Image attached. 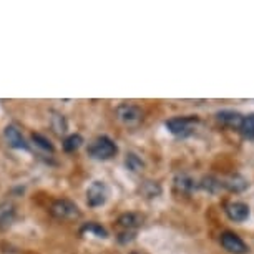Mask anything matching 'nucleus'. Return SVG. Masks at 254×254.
<instances>
[{
  "label": "nucleus",
  "instance_id": "3",
  "mask_svg": "<svg viewBox=\"0 0 254 254\" xmlns=\"http://www.w3.org/2000/svg\"><path fill=\"white\" fill-rule=\"evenodd\" d=\"M198 125V118L194 117H178L171 118L166 122V128L170 133H173L175 136L186 138L194 133V128Z\"/></svg>",
  "mask_w": 254,
  "mask_h": 254
},
{
  "label": "nucleus",
  "instance_id": "21",
  "mask_svg": "<svg viewBox=\"0 0 254 254\" xmlns=\"http://www.w3.org/2000/svg\"><path fill=\"white\" fill-rule=\"evenodd\" d=\"M141 193L148 196V198H155L156 194L161 193V188L153 183V181H145V183L141 185Z\"/></svg>",
  "mask_w": 254,
  "mask_h": 254
},
{
  "label": "nucleus",
  "instance_id": "12",
  "mask_svg": "<svg viewBox=\"0 0 254 254\" xmlns=\"http://www.w3.org/2000/svg\"><path fill=\"white\" fill-rule=\"evenodd\" d=\"M216 117L223 125L231 127V128H238V130H239V128H241L244 115L238 113V112H233V110H223V112H219Z\"/></svg>",
  "mask_w": 254,
  "mask_h": 254
},
{
  "label": "nucleus",
  "instance_id": "8",
  "mask_svg": "<svg viewBox=\"0 0 254 254\" xmlns=\"http://www.w3.org/2000/svg\"><path fill=\"white\" fill-rule=\"evenodd\" d=\"M226 214L231 221L243 223L249 218V206L241 203V201H231L226 204Z\"/></svg>",
  "mask_w": 254,
  "mask_h": 254
},
{
  "label": "nucleus",
  "instance_id": "1",
  "mask_svg": "<svg viewBox=\"0 0 254 254\" xmlns=\"http://www.w3.org/2000/svg\"><path fill=\"white\" fill-rule=\"evenodd\" d=\"M87 153L88 156H92L93 160H98V161H107L110 158H113L115 155L118 153V146L112 138L108 136H98L90 143L88 148H87Z\"/></svg>",
  "mask_w": 254,
  "mask_h": 254
},
{
  "label": "nucleus",
  "instance_id": "20",
  "mask_svg": "<svg viewBox=\"0 0 254 254\" xmlns=\"http://www.w3.org/2000/svg\"><path fill=\"white\" fill-rule=\"evenodd\" d=\"M32 143L35 146H38V148H42V150H45V151H50V153H54V145L50 143V140L47 136H44V135H40V133H32Z\"/></svg>",
  "mask_w": 254,
  "mask_h": 254
},
{
  "label": "nucleus",
  "instance_id": "16",
  "mask_svg": "<svg viewBox=\"0 0 254 254\" xmlns=\"http://www.w3.org/2000/svg\"><path fill=\"white\" fill-rule=\"evenodd\" d=\"M199 188L208 191V193H218V191L223 188V183H221V180L214 178V176H204V178L199 181Z\"/></svg>",
  "mask_w": 254,
  "mask_h": 254
},
{
  "label": "nucleus",
  "instance_id": "6",
  "mask_svg": "<svg viewBox=\"0 0 254 254\" xmlns=\"http://www.w3.org/2000/svg\"><path fill=\"white\" fill-rule=\"evenodd\" d=\"M3 138H5L7 145L13 148V150H23V151L30 150V145L25 141L22 131L18 130L15 125H7V127L3 128Z\"/></svg>",
  "mask_w": 254,
  "mask_h": 254
},
{
  "label": "nucleus",
  "instance_id": "9",
  "mask_svg": "<svg viewBox=\"0 0 254 254\" xmlns=\"http://www.w3.org/2000/svg\"><path fill=\"white\" fill-rule=\"evenodd\" d=\"M17 218L15 206L12 203H2L0 204V229L10 228Z\"/></svg>",
  "mask_w": 254,
  "mask_h": 254
},
{
  "label": "nucleus",
  "instance_id": "22",
  "mask_svg": "<svg viewBox=\"0 0 254 254\" xmlns=\"http://www.w3.org/2000/svg\"><path fill=\"white\" fill-rule=\"evenodd\" d=\"M135 236H136V231H128V229H123V231L118 234V243L128 244V243H131L133 239H135Z\"/></svg>",
  "mask_w": 254,
  "mask_h": 254
},
{
  "label": "nucleus",
  "instance_id": "15",
  "mask_svg": "<svg viewBox=\"0 0 254 254\" xmlns=\"http://www.w3.org/2000/svg\"><path fill=\"white\" fill-rule=\"evenodd\" d=\"M125 166L130 171H133V173H140V171H143V168H145V163L141 161V158L136 153H127V156H125Z\"/></svg>",
  "mask_w": 254,
  "mask_h": 254
},
{
  "label": "nucleus",
  "instance_id": "14",
  "mask_svg": "<svg viewBox=\"0 0 254 254\" xmlns=\"http://www.w3.org/2000/svg\"><path fill=\"white\" fill-rule=\"evenodd\" d=\"M50 122H52V128H54V131L57 133V135H65L66 130H68V123H66L64 115L52 112Z\"/></svg>",
  "mask_w": 254,
  "mask_h": 254
},
{
  "label": "nucleus",
  "instance_id": "19",
  "mask_svg": "<svg viewBox=\"0 0 254 254\" xmlns=\"http://www.w3.org/2000/svg\"><path fill=\"white\" fill-rule=\"evenodd\" d=\"M81 145H83V136L78 135V133H73V135L66 136L65 140H64V150L66 153L76 151Z\"/></svg>",
  "mask_w": 254,
  "mask_h": 254
},
{
  "label": "nucleus",
  "instance_id": "7",
  "mask_svg": "<svg viewBox=\"0 0 254 254\" xmlns=\"http://www.w3.org/2000/svg\"><path fill=\"white\" fill-rule=\"evenodd\" d=\"M221 246L233 254H246L249 251L246 243L234 233H223L221 234Z\"/></svg>",
  "mask_w": 254,
  "mask_h": 254
},
{
  "label": "nucleus",
  "instance_id": "5",
  "mask_svg": "<svg viewBox=\"0 0 254 254\" xmlns=\"http://www.w3.org/2000/svg\"><path fill=\"white\" fill-rule=\"evenodd\" d=\"M108 196H110V190L107 183L97 180V181H93L87 190V204L90 208H98V206H103L107 203Z\"/></svg>",
  "mask_w": 254,
  "mask_h": 254
},
{
  "label": "nucleus",
  "instance_id": "2",
  "mask_svg": "<svg viewBox=\"0 0 254 254\" xmlns=\"http://www.w3.org/2000/svg\"><path fill=\"white\" fill-rule=\"evenodd\" d=\"M50 214L57 219L62 221H73L81 216L78 206L70 199H57L54 201V204L50 206Z\"/></svg>",
  "mask_w": 254,
  "mask_h": 254
},
{
  "label": "nucleus",
  "instance_id": "10",
  "mask_svg": "<svg viewBox=\"0 0 254 254\" xmlns=\"http://www.w3.org/2000/svg\"><path fill=\"white\" fill-rule=\"evenodd\" d=\"M198 183L194 181V178H191L190 175H186V173H180V175H176V178H175V188L176 191H180V193H185V194H190V193H193V191L198 188Z\"/></svg>",
  "mask_w": 254,
  "mask_h": 254
},
{
  "label": "nucleus",
  "instance_id": "4",
  "mask_svg": "<svg viewBox=\"0 0 254 254\" xmlns=\"http://www.w3.org/2000/svg\"><path fill=\"white\" fill-rule=\"evenodd\" d=\"M117 118L125 127H138L143 122V112L140 107L131 103H123L117 108Z\"/></svg>",
  "mask_w": 254,
  "mask_h": 254
},
{
  "label": "nucleus",
  "instance_id": "13",
  "mask_svg": "<svg viewBox=\"0 0 254 254\" xmlns=\"http://www.w3.org/2000/svg\"><path fill=\"white\" fill-rule=\"evenodd\" d=\"M223 183V188H226L229 191H234V193H241L248 188V181L246 178H243L241 175H231L228 178L221 180Z\"/></svg>",
  "mask_w": 254,
  "mask_h": 254
},
{
  "label": "nucleus",
  "instance_id": "17",
  "mask_svg": "<svg viewBox=\"0 0 254 254\" xmlns=\"http://www.w3.org/2000/svg\"><path fill=\"white\" fill-rule=\"evenodd\" d=\"M80 233L81 234L88 233V234H93V236H97V238H108V231L98 223H85L83 226H81Z\"/></svg>",
  "mask_w": 254,
  "mask_h": 254
},
{
  "label": "nucleus",
  "instance_id": "11",
  "mask_svg": "<svg viewBox=\"0 0 254 254\" xmlns=\"http://www.w3.org/2000/svg\"><path fill=\"white\" fill-rule=\"evenodd\" d=\"M143 221H145V218L140 213H125L118 218V224L128 231H135L136 228L141 226Z\"/></svg>",
  "mask_w": 254,
  "mask_h": 254
},
{
  "label": "nucleus",
  "instance_id": "18",
  "mask_svg": "<svg viewBox=\"0 0 254 254\" xmlns=\"http://www.w3.org/2000/svg\"><path fill=\"white\" fill-rule=\"evenodd\" d=\"M239 131H241V135L246 138V140H254V113L246 115V117L243 118Z\"/></svg>",
  "mask_w": 254,
  "mask_h": 254
}]
</instances>
